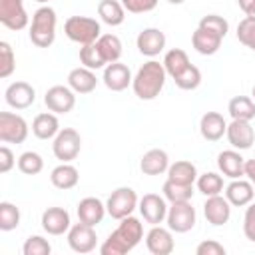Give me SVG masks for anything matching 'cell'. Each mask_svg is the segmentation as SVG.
Wrapping results in <instances>:
<instances>
[{"label":"cell","instance_id":"cell-7","mask_svg":"<svg viewBox=\"0 0 255 255\" xmlns=\"http://www.w3.org/2000/svg\"><path fill=\"white\" fill-rule=\"evenodd\" d=\"M167 227L175 233H187L195 227V221H197V213H195V207L189 203V201H177V203H171L169 209H167Z\"/></svg>","mask_w":255,"mask_h":255},{"label":"cell","instance_id":"cell-39","mask_svg":"<svg viewBox=\"0 0 255 255\" xmlns=\"http://www.w3.org/2000/svg\"><path fill=\"white\" fill-rule=\"evenodd\" d=\"M20 225V209L10 201H0V229L12 231Z\"/></svg>","mask_w":255,"mask_h":255},{"label":"cell","instance_id":"cell-6","mask_svg":"<svg viewBox=\"0 0 255 255\" xmlns=\"http://www.w3.org/2000/svg\"><path fill=\"white\" fill-rule=\"evenodd\" d=\"M28 122L14 112H0V141L24 143L28 137Z\"/></svg>","mask_w":255,"mask_h":255},{"label":"cell","instance_id":"cell-33","mask_svg":"<svg viewBox=\"0 0 255 255\" xmlns=\"http://www.w3.org/2000/svg\"><path fill=\"white\" fill-rule=\"evenodd\" d=\"M96 44H98V48H100V52H102V56H104V60L108 64L120 62L122 52H124V46H122V40L116 34H102L96 40Z\"/></svg>","mask_w":255,"mask_h":255},{"label":"cell","instance_id":"cell-14","mask_svg":"<svg viewBox=\"0 0 255 255\" xmlns=\"http://www.w3.org/2000/svg\"><path fill=\"white\" fill-rule=\"evenodd\" d=\"M4 100L12 110H26L36 102V90L28 82H12L4 92Z\"/></svg>","mask_w":255,"mask_h":255},{"label":"cell","instance_id":"cell-29","mask_svg":"<svg viewBox=\"0 0 255 255\" xmlns=\"http://www.w3.org/2000/svg\"><path fill=\"white\" fill-rule=\"evenodd\" d=\"M197 167L195 163L187 161V159H179L175 163H169L167 167V179L177 181V183H185V185H193L197 181Z\"/></svg>","mask_w":255,"mask_h":255},{"label":"cell","instance_id":"cell-34","mask_svg":"<svg viewBox=\"0 0 255 255\" xmlns=\"http://www.w3.org/2000/svg\"><path fill=\"white\" fill-rule=\"evenodd\" d=\"M161 191H163V197H165L169 203L191 201V197H193V185L177 183V181H171V179H165Z\"/></svg>","mask_w":255,"mask_h":255},{"label":"cell","instance_id":"cell-8","mask_svg":"<svg viewBox=\"0 0 255 255\" xmlns=\"http://www.w3.org/2000/svg\"><path fill=\"white\" fill-rule=\"evenodd\" d=\"M82 149V137L74 128H64L58 131L52 143V151L60 161H74Z\"/></svg>","mask_w":255,"mask_h":255},{"label":"cell","instance_id":"cell-24","mask_svg":"<svg viewBox=\"0 0 255 255\" xmlns=\"http://www.w3.org/2000/svg\"><path fill=\"white\" fill-rule=\"evenodd\" d=\"M221 42H223V38L219 34H215V32H211L207 28H201V26H197L195 32L191 34V46L201 56L217 54V50L221 48Z\"/></svg>","mask_w":255,"mask_h":255},{"label":"cell","instance_id":"cell-4","mask_svg":"<svg viewBox=\"0 0 255 255\" xmlns=\"http://www.w3.org/2000/svg\"><path fill=\"white\" fill-rule=\"evenodd\" d=\"M64 34L72 42L86 46V44H94L102 36V26L96 18L90 16H70L64 22Z\"/></svg>","mask_w":255,"mask_h":255},{"label":"cell","instance_id":"cell-10","mask_svg":"<svg viewBox=\"0 0 255 255\" xmlns=\"http://www.w3.org/2000/svg\"><path fill=\"white\" fill-rule=\"evenodd\" d=\"M30 18L22 0H0V24L8 30H24Z\"/></svg>","mask_w":255,"mask_h":255},{"label":"cell","instance_id":"cell-45","mask_svg":"<svg viewBox=\"0 0 255 255\" xmlns=\"http://www.w3.org/2000/svg\"><path fill=\"white\" fill-rule=\"evenodd\" d=\"M243 233L249 241L255 243V201H251L243 215Z\"/></svg>","mask_w":255,"mask_h":255},{"label":"cell","instance_id":"cell-38","mask_svg":"<svg viewBox=\"0 0 255 255\" xmlns=\"http://www.w3.org/2000/svg\"><path fill=\"white\" fill-rule=\"evenodd\" d=\"M18 169L24 175H38L44 169V159L38 151H24L18 157Z\"/></svg>","mask_w":255,"mask_h":255},{"label":"cell","instance_id":"cell-11","mask_svg":"<svg viewBox=\"0 0 255 255\" xmlns=\"http://www.w3.org/2000/svg\"><path fill=\"white\" fill-rule=\"evenodd\" d=\"M165 201H167V199H165L163 195L145 193V195L139 199V203H137V209H139L143 221L149 223V225H159V223H163L165 217H167V209H169Z\"/></svg>","mask_w":255,"mask_h":255},{"label":"cell","instance_id":"cell-19","mask_svg":"<svg viewBox=\"0 0 255 255\" xmlns=\"http://www.w3.org/2000/svg\"><path fill=\"white\" fill-rule=\"evenodd\" d=\"M42 229L48 235H64L70 231L72 221H70V213L64 207H48L42 213Z\"/></svg>","mask_w":255,"mask_h":255},{"label":"cell","instance_id":"cell-37","mask_svg":"<svg viewBox=\"0 0 255 255\" xmlns=\"http://www.w3.org/2000/svg\"><path fill=\"white\" fill-rule=\"evenodd\" d=\"M173 82H175V86L179 88V90H197L199 88V84H201V70L197 68V66H193V64H189L179 76H175L173 78Z\"/></svg>","mask_w":255,"mask_h":255},{"label":"cell","instance_id":"cell-23","mask_svg":"<svg viewBox=\"0 0 255 255\" xmlns=\"http://www.w3.org/2000/svg\"><path fill=\"white\" fill-rule=\"evenodd\" d=\"M76 213H78V219L82 223H88V225L96 227L98 223H102V219L108 213V209H106V203L102 199H98V197H84L78 203Z\"/></svg>","mask_w":255,"mask_h":255},{"label":"cell","instance_id":"cell-30","mask_svg":"<svg viewBox=\"0 0 255 255\" xmlns=\"http://www.w3.org/2000/svg\"><path fill=\"white\" fill-rule=\"evenodd\" d=\"M98 16L108 26H120L126 20V8L120 0H102L98 4Z\"/></svg>","mask_w":255,"mask_h":255},{"label":"cell","instance_id":"cell-9","mask_svg":"<svg viewBox=\"0 0 255 255\" xmlns=\"http://www.w3.org/2000/svg\"><path fill=\"white\" fill-rule=\"evenodd\" d=\"M44 104L54 114H70L76 106V92L70 86H52L44 94Z\"/></svg>","mask_w":255,"mask_h":255},{"label":"cell","instance_id":"cell-25","mask_svg":"<svg viewBox=\"0 0 255 255\" xmlns=\"http://www.w3.org/2000/svg\"><path fill=\"white\" fill-rule=\"evenodd\" d=\"M167 167H169V155L165 149L159 147L145 151L139 159V169L143 175H161L167 171Z\"/></svg>","mask_w":255,"mask_h":255},{"label":"cell","instance_id":"cell-31","mask_svg":"<svg viewBox=\"0 0 255 255\" xmlns=\"http://www.w3.org/2000/svg\"><path fill=\"white\" fill-rule=\"evenodd\" d=\"M227 112L231 120H247L251 122L255 118V100L249 96H235L227 104Z\"/></svg>","mask_w":255,"mask_h":255},{"label":"cell","instance_id":"cell-53","mask_svg":"<svg viewBox=\"0 0 255 255\" xmlns=\"http://www.w3.org/2000/svg\"><path fill=\"white\" fill-rule=\"evenodd\" d=\"M253 187H255V183H253Z\"/></svg>","mask_w":255,"mask_h":255},{"label":"cell","instance_id":"cell-26","mask_svg":"<svg viewBox=\"0 0 255 255\" xmlns=\"http://www.w3.org/2000/svg\"><path fill=\"white\" fill-rule=\"evenodd\" d=\"M68 86L76 94H92L96 90V86H98V78H96L94 70H90L86 66H80V68L70 70V74H68Z\"/></svg>","mask_w":255,"mask_h":255},{"label":"cell","instance_id":"cell-28","mask_svg":"<svg viewBox=\"0 0 255 255\" xmlns=\"http://www.w3.org/2000/svg\"><path fill=\"white\" fill-rule=\"evenodd\" d=\"M50 181L54 187L58 189H72L78 185L80 181V171L76 169V165H72L70 161H62L60 165H56L50 173Z\"/></svg>","mask_w":255,"mask_h":255},{"label":"cell","instance_id":"cell-18","mask_svg":"<svg viewBox=\"0 0 255 255\" xmlns=\"http://www.w3.org/2000/svg\"><path fill=\"white\" fill-rule=\"evenodd\" d=\"M145 247L151 255H169L175 247L171 229L161 227V225H151V229L145 235Z\"/></svg>","mask_w":255,"mask_h":255},{"label":"cell","instance_id":"cell-48","mask_svg":"<svg viewBox=\"0 0 255 255\" xmlns=\"http://www.w3.org/2000/svg\"><path fill=\"white\" fill-rule=\"evenodd\" d=\"M237 4L245 16H255V0H237Z\"/></svg>","mask_w":255,"mask_h":255},{"label":"cell","instance_id":"cell-17","mask_svg":"<svg viewBox=\"0 0 255 255\" xmlns=\"http://www.w3.org/2000/svg\"><path fill=\"white\" fill-rule=\"evenodd\" d=\"M104 86L112 92H124L128 86H131L133 82V76L129 72V68L122 62H112L104 68Z\"/></svg>","mask_w":255,"mask_h":255},{"label":"cell","instance_id":"cell-41","mask_svg":"<svg viewBox=\"0 0 255 255\" xmlns=\"http://www.w3.org/2000/svg\"><path fill=\"white\" fill-rule=\"evenodd\" d=\"M22 253L24 255H50L52 245L42 235H30L22 245Z\"/></svg>","mask_w":255,"mask_h":255},{"label":"cell","instance_id":"cell-20","mask_svg":"<svg viewBox=\"0 0 255 255\" xmlns=\"http://www.w3.org/2000/svg\"><path fill=\"white\" fill-rule=\"evenodd\" d=\"M227 131V122L219 112H205L199 120V133L205 141H219Z\"/></svg>","mask_w":255,"mask_h":255},{"label":"cell","instance_id":"cell-1","mask_svg":"<svg viewBox=\"0 0 255 255\" xmlns=\"http://www.w3.org/2000/svg\"><path fill=\"white\" fill-rule=\"evenodd\" d=\"M141 239H143V225H141V221L137 217H133V215H128V217L120 219V225L102 243L100 253L102 255H126Z\"/></svg>","mask_w":255,"mask_h":255},{"label":"cell","instance_id":"cell-42","mask_svg":"<svg viewBox=\"0 0 255 255\" xmlns=\"http://www.w3.org/2000/svg\"><path fill=\"white\" fill-rule=\"evenodd\" d=\"M16 70V56H14V50L12 46L2 40L0 42V78H8L12 76V72Z\"/></svg>","mask_w":255,"mask_h":255},{"label":"cell","instance_id":"cell-44","mask_svg":"<svg viewBox=\"0 0 255 255\" xmlns=\"http://www.w3.org/2000/svg\"><path fill=\"white\" fill-rule=\"evenodd\" d=\"M120 2L124 4L126 12L131 14H145L157 6V0H120Z\"/></svg>","mask_w":255,"mask_h":255},{"label":"cell","instance_id":"cell-27","mask_svg":"<svg viewBox=\"0 0 255 255\" xmlns=\"http://www.w3.org/2000/svg\"><path fill=\"white\" fill-rule=\"evenodd\" d=\"M60 131V122H58V114L54 112H42L34 118L32 122V133L38 139H54Z\"/></svg>","mask_w":255,"mask_h":255},{"label":"cell","instance_id":"cell-15","mask_svg":"<svg viewBox=\"0 0 255 255\" xmlns=\"http://www.w3.org/2000/svg\"><path fill=\"white\" fill-rule=\"evenodd\" d=\"M165 42H167L165 34L159 28H143L135 38V46L139 54L147 58H155L157 54H161L165 48Z\"/></svg>","mask_w":255,"mask_h":255},{"label":"cell","instance_id":"cell-46","mask_svg":"<svg viewBox=\"0 0 255 255\" xmlns=\"http://www.w3.org/2000/svg\"><path fill=\"white\" fill-rule=\"evenodd\" d=\"M197 255H225V247L215 239H205L195 247Z\"/></svg>","mask_w":255,"mask_h":255},{"label":"cell","instance_id":"cell-47","mask_svg":"<svg viewBox=\"0 0 255 255\" xmlns=\"http://www.w3.org/2000/svg\"><path fill=\"white\" fill-rule=\"evenodd\" d=\"M14 165H16V157H14L12 149L8 145H2L0 147V173H8Z\"/></svg>","mask_w":255,"mask_h":255},{"label":"cell","instance_id":"cell-36","mask_svg":"<svg viewBox=\"0 0 255 255\" xmlns=\"http://www.w3.org/2000/svg\"><path fill=\"white\" fill-rule=\"evenodd\" d=\"M80 62H82V66H86V68H90L94 72L108 66V62L104 60V56H102V52H100L96 42L94 44H86V46L80 48Z\"/></svg>","mask_w":255,"mask_h":255},{"label":"cell","instance_id":"cell-13","mask_svg":"<svg viewBox=\"0 0 255 255\" xmlns=\"http://www.w3.org/2000/svg\"><path fill=\"white\" fill-rule=\"evenodd\" d=\"M225 137L233 145V149H249L255 143V129L247 120H231V124H227Z\"/></svg>","mask_w":255,"mask_h":255},{"label":"cell","instance_id":"cell-5","mask_svg":"<svg viewBox=\"0 0 255 255\" xmlns=\"http://www.w3.org/2000/svg\"><path fill=\"white\" fill-rule=\"evenodd\" d=\"M139 199H137V193L131 189V187H118L110 193L108 201H106V209H108V215L112 219H124L128 215H131L137 207Z\"/></svg>","mask_w":255,"mask_h":255},{"label":"cell","instance_id":"cell-50","mask_svg":"<svg viewBox=\"0 0 255 255\" xmlns=\"http://www.w3.org/2000/svg\"><path fill=\"white\" fill-rule=\"evenodd\" d=\"M167 2H169V4H175V6H177V4H183L185 0H167Z\"/></svg>","mask_w":255,"mask_h":255},{"label":"cell","instance_id":"cell-22","mask_svg":"<svg viewBox=\"0 0 255 255\" xmlns=\"http://www.w3.org/2000/svg\"><path fill=\"white\" fill-rule=\"evenodd\" d=\"M225 197L233 207H245L255 197V187L249 179H231V183L225 187Z\"/></svg>","mask_w":255,"mask_h":255},{"label":"cell","instance_id":"cell-40","mask_svg":"<svg viewBox=\"0 0 255 255\" xmlns=\"http://www.w3.org/2000/svg\"><path fill=\"white\" fill-rule=\"evenodd\" d=\"M237 40L255 52V16H245L237 24Z\"/></svg>","mask_w":255,"mask_h":255},{"label":"cell","instance_id":"cell-35","mask_svg":"<svg viewBox=\"0 0 255 255\" xmlns=\"http://www.w3.org/2000/svg\"><path fill=\"white\" fill-rule=\"evenodd\" d=\"M197 189L205 195V197H211V195H219L223 191V177L215 171H205L201 175H197Z\"/></svg>","mask_w":255,"mask_h":255},{"label":"cell","instance_id":"cell-21","mask_svg":"<svg viewBox=\"0 0 255 255\" xmlns=\"http://www.w3.org/2000/svg\"><path fill=\"white\" fill-rule=\"evenodd\" d=\"M217 167L229 179L243 177L245 175V157L237 149H223L217 155Z\"/></svg>","mask_w":255,"mask_h":255},{"label":"cell","instance_id":"cell-51","mask_svg":"<svg viewBox=\"0 0 255 255\" xmlns=\"http://www.w3.org/2000/svg\"><path fill=\"white\" fill-rule=\"evenodd\" d=\"M36 2H40V4H46V2H50V0H36Z\"/></svg>","mask_w":255,"mask_h":255},{"label":"cell","instance_id":"cell-16","mask_svg":"<svg viewBox=\"0 0 255 255\" xmlns=\"http://www.w3.org/2000/svg\"><path fill=\"white\" fill-rule=\"evenodd\" d=\"M203 215H205L207 223H211L213 227H221L231 217V203L221 193L219 195H211L203 203Z\"/></svg>","mask_w":255,"mask_h":255},{"label":"cell","instance_id":"cell-2","mask_svg":"<svg viewBox=\"0 0 255 255\" xmlns=\"http://www.w3.org/2000/svg\"><path fill=\"white\" fill-rule=\"evenodd\" d=\"M165 78H167V72L163 64H159L157 60H149L133 76V82H131L133 94L145 102L155 100L165 86Z\"/></svg>","mask_w":255,"mask_h":255},{"label":"cell","instance_id":"cell-43","mask_svg":"<svg viewBox=\"0 0 255 255\" xmlns=\"http://www.w3.org/2000/svg\"><path fill=\"white\" fill-rule=\"evenodd\" d=\"M199 26L201 28H207V30H211L215 34H219L221 38H225L227 32H229V22L223 16H219V14H207V16H203L199 20Z\"/></svg>","mask_w":255,"mask_h":255},{"label":"cell","instance_id":"cell-32","mask_svg":"<svg viewBox=\"0 0 255 255\" xmlns=\"http://www.w3.org/2000/svg\"><path fill=\"white\" fill-rule=\"evenodd\" d=\"M163 68H165V72H167V76H171V80L175 78V76H179L191 62H189V56H187V52L185 50H181V48H171V50H167L165 52V56H163Z\"/></svg>","mask_w":255,"mask_h":255},{"label":"cell","instance_id":"cell-52","mask_svg":"<svg viewBox=\"0 0 255 255\" xmlns=\"http://www.w3.org/2000/svg\"><path fill=\"white\" fill-rule=\"evenodd\" d=\"M251 98L255 100V86H253V92H251Z\"/></svg>","mask_w":255,"mask_h":255},{"label":"cell","instance_id":"cell-3","mask_svg":"<svg viewBox=\"0 0 255 255\" xmlns=\"http://www.w3.org/2000/svg\"><path fill=\"white\" fill-rule=\"evenodd\" d=\"M56 10L48 4L40 6L34 16H32V24H30V42L38 48H50L56 40Z\"/></svg>","mask_w":255,"mask_h":255},{"label":"cell","instance_id":"cell-12","mask_svg":"<svg viewBox=\"0 0 255 255\" xmlns=\"http://www.w3.org/2000/svg\"><path fill=\"white\" fill-rule=\"evenodd\" d=\"M96 243H98V235H96V229L88 223H74L68 231V245L72 251L76 253H92L96 249Z\"/></svg>","mask_w":255,"mask_h":255},{"label":"cell","instance_id":"cell-49","mask_svg":"<svg viewBox=\"0 0 255 255\" xmlns=\"http://www.w3.org/2000/svg\"><path fill=\"white\" fill-rule=\"evenodd\" d=\"M245 177L255 183V159H245Z\"/></svg>","mask_w":255,"mask_h":255}]
</instances>
